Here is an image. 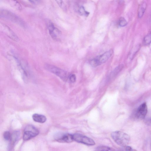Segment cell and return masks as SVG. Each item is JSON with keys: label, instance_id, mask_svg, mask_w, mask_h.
I'll use <instances>...</instances> for the list:
<instances>
[{"label": "cell", "instance_id": "obj_17", "mask_svg": "<svg viewBox=\"0 0 151 151\" xmlns=\"http://www.w3.org/2000/svg\"><path fill=\"white\" fill-rule=\"evenodd\" d=\"M127 24V22L126 19L123 17H120L119 21V24L122 27H124Z\"/></svg>", "mask_w": 151, "mask_h": 151}, {"label": "cell", "instance_id": "obj_11", "mask_svg": "<svg viewBox=\"0 0 151 151\" xmlns=\"http://www.w3.org/2000/svg\"><path fill=\"white\" fill-rule=\"evenodd\" d=\"M32 118L35 122L40 123H44L46 120V118L45 116L37 114H33Z\"/></svg>", "mask_w": 151, "mask_h": 151}, {"label": "cell", "instance_id": "obj_19", "mask_svg": "<svg viewBox=\"0 0 151 151\" xmlns=\"http://www.w3.org/2000/svg\"><path fill=\"white\" fill-rule=\"evenodd\" d=\"M122 147L120 151H137L136 150L133 149L131 147L127 145Z\"/></svg>", "mask_w": 151, "mask_h": 151}, {"label": "cell", "instance_id": "obj_20", "mask_svg": "<svg viewBox=\"0 0 151 151\" xmlns=\"http://www.w3.org/2000/svg\"><path fill=\"white\" fill-rule=\"evenodd\" d=\"M3 137L5 140H8L10 139L11 135L9 131H6L4 132L3 134Z\"/></svg>", "mask_w": 151, "mask_h": 151}, {"label": "cell", "instance_id": "obj_9", "mask_svg": "<svg viewBox=\"0 0 151 151\" xmlns=\"http://www.w3.org/2000/svg\"><path fill=\"white\" fill-rule=\"evenodd\" d=\"M56 139L57 141L62 142L70 143L73 141V135L68 133L59 134Z\"/></svg>", "mask_w": 151, "mask_h": 151}, {"label": "cell", "instance_id": "obj_5", "mask_svg": "<svg viewBox=\"0 0 151 151\" xmlns=\"http://www.w3.org/2000/svg\"><path fill=\"white\" fill-rule=\"evenodd\" d=\"M74 141L88 146H93L95 144L94 141L91 138L79 133L73 135Z\"/></svg>", "mask_w": 151, "mask_h": 151}, {"label": "cell", "instance_id": "obj_4", "mask_svg": "<svg viewBox=\"0 0 151 151\" xmlns=\"http://www.w3.org/2000/svg\"><path fill=\"white\" fill-rule=\"evenodd\" d=\"M39 133L38 130L34 126L29 125L25 127L23 135L24 140H29L33 137H36Z\"/></svg>", "mask_w": 151, "mask_h": 151}, {"label": "cell", "instance_id": "obj_3", "mask_svg": "<svg viewBox=\"0 0 151 151\" xmlns=\"http://www.w3.org/2000/svg\"><path fill=\"white\" fill-rule=\"evenodd\" d=\"M45 68L47 70L58 76L62 79L66 80L68 77V74L67 72L54 65L47 64L45 65Z\"/></svg>", "mask_w": 151, "mask_h": 151}, {"label": "cell", "instance_id": "obj_21", "mask_svg": "<svg viewBox=\"0 0 151 151\" xmlns=\"http://www.w3.org/2000/svg\"><path fill=\"white\" fill-rule=\"evenodd\" d=\"M57 3L59 6L63 9H66V6L65 4L63 1L57 0L56 1Z\"/></svg>", "mask_w": 151, "mask_h": 151}, {"label": "cell", "instance_id": "obj_8", "mask_svg": "<svg viewBox=\"0 0 151 151\" xmlns=\"http://www.w3.org/2000/svg\"><path fill=\"white\" fill-rule=\"evenodd\" d=\"M113 53V50L111 49L95 58L99 65L106 62L112 55Z\"/></svg>", "mask_w": 151, "mask_h": 151}, {"label": "cell", "instance_id": "obj_2", "mask_svg": "<svg viewBox=\"0 0 151 151\" xmlns=\"http://www.w3.org/2000/svg\"><path fill=\"white\" fill-rule=\"evenodd\" d=\"M0 16L15 22L23 27L26 26L24 21L21 18L13 13L5 10H0Z\"/></svg>", "mask_w": 151, "mask_h": 151}, {"label": "cell", "instance_id": "obj_10", "mask_svg": "<svg viewBox=\"0 0 151 151\" xmlns=\"http://www.w3.org/2000/svg\"><path fill=\"white\" fill-rule=\"evenodd\" d=\"M3 30L5 32L7 36L14 40L17 41L18 38L17 36L7 26L5 25H3Z\"/></svg>", "mask_w": 151, "mask_h": 151}, {"label": "cell", "instance_id": "obj_15", "mask_svg": "<svg viewBox=\"0 0 151 151\" xmlns=\"http://www.w3.org/2000/svg\"><path fill=\"white\" fill-rule=\"evenodd\" d=\"M94 151H115L113 148L105 146H100L97 147Z\"/></svg>", "mask_w": 151, "mask_h": 151}, {"label": "cell", "instance_id": "obj_6", "mask_svg": "<svg viewBox=\"0 0 151 151\" xmlns=\"http://www.w3.org/2000/svg\"><path fill=\"white\" fill-rule=\"evenodd\" d=\"M46 24L51 37L54 40H58L61 34V31L55 27L52 22L49 20L46 21Z\"/></svg>", "mask_w": 151, "mask_h": 151}, {"label": "cell", "instance_id": "obj_1", "mask_svg": "<svg viewBox=\"0 0 151 151\" xmlns=\"http://www.w3.org/2000/svg\"><path fill=\"white\" fill-rule=\"evenodd\" d=\"M111 136L114 141L122 147L127 146L130 140V137L127 134L120 131L112 132Z\"/></svg>", "mask_w": 151, "mask_h": 151}, {"label": "cell", "instance_id": "obj_16", "mask_svg": "<svg viewBox=\"0 0 151 151\" xmlns=\"http://www.w3.org/2000/svg\"><path fill=\"white\" fill-rule=\"evenodd\" d=\"M151 42V30L144 38L143 43L144 45H148Z\"/></svg>", "mask_w": 151, "mask_h": 151}, {"label": "cell", "instance_id": "obj_13", "mask_svg": "<svg viewBox=\"0 0 151 151\" xmlns=\"http://www.w3.org/2000/svg\"><path fill=\"white\" fill-rule=\"evenodd\" d=\"M124 65L121 64L116 67L110 75V78L114 77L116 76L123 68Z\"/></svg>", "mask_w": 151, "mask_h": 151}, {"label": "cell", "instance_id": "obj_22", "mask_svg": "<svg viewBox=\"0 0 151 151\" xmlns=\"http://www.w3.org/2000/svg\"><path fill=\"white\" fill-rule=\"evenodd\" d=\"M69 80L70 82L72 83L74 82L76 79V77L75 75L74 74H72L70 75L69 77Z\"/></svg>", "mask_w": 151, "mask_h": 151}, {"label": "cell", "instance_id": "obj_14", "mask_svg": "<svg viewBox=\"0 0 151 151\" xmlns=\"http://www.w3.org/2000/svg\"><path fill=\"white\" fill-rule=\"evenodd\" d=\"M140 47V45H138L134 46V47L132 49V50L130 52L129 54V58L130 59L132 60L134 58L135 55H136L137 52L139 49Z\"/></svg>", "mask_w": 151, "mask_h": 151}, {"label": "cell", "instance_id": "obj_7", "mask_svg": "<svg viewBox=\"0 0 151 151\" xmlns=\"http://www.w3.org/2000/svg\"><path fill=\"white\" fill-rule=\"evenodd\" d=\"M147 112V108L146 103L144 102L140 105L137 108L135 116L139 119H144L145 117Z\"/></svg>", "mask_w": 151, "mask_h": 151}, {"label": "cell", "instance_id": "obj_18", "mask_svg": "<svg viewBox=\"0 0 151 151\" xmlns=\"http://www.w3.org/2000/svg\"><path fill=\"white\" fill-rule=\"evenodd\" d=\"M79 13L81 15L87 16L89 14V12L85 11L84 7L81 6L78 9Z\"/></svg>", "mask_w": 151, "mask_h": 151}, {"label": "cell", "instance_id": "obj_12", "mask_svg": "<svg viewBox=\"0 0 151 151\" xmlns=\"http://www.w3.org/2000/svg\"><path fill=\"white\" fill-rule=\"evenodd\" d=\"M146 7V4L145 2H143L139 5L138 11V15L139 18H141L142 17Z\"/></svg>", "mask_w": 151, "mask_h": 151}, {"label": "cell", "instance_id": "obj_23", "mask_svg": "<svg viewBox=\"0 0 151 151\" xmlns=\"http://www.w3.org/2000/svg\"><path fill=\"white\" fill-rule=\"evenodd\" d=\"M146 122L148 125L151 126V119L147 120Z\"/></svg>", "mask_w": 151, "mask_h": 151}]
</instances>
